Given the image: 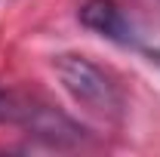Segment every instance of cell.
<instances>
[{"label": "cell", "instance_id": "obj_3", "mask_svg": "<svg viewBox=\"0 0 160 157\" xmlns=\"http://www.w3.org/2000/svg\"><path fill=\"white\" fill-rule=\"evenodd\" d=\"M6 108H9V93H0V120H6Z\"/></svg>", "mask_w": 160, "mask_h": 157}, {"label": "cell", "instance_id": "obj_2", "mask_svg": "<svg viewBox=\"0 0 160 157\" xmlns=\"http://www.w3.org/2000/svg\"><path fill=\"white\" fill-rule=\"evenodd\" d=\"M77 19H80L83 28H89V31H96L102 37L114 40V43H123V46L136 43L132 25H129V19L123 16V9L114 0H86L80 6Z\"/></svg>", "mask_w": 160, "mask_h": 157}, {"label": "cell", "instance_id": "obj_4", "mask_svg": "<svg viewBox=\"0 0 160 157\" xmlns=\"http://www.w3.org/2000/svg\"><path fill=\"white\" fill-rule=\"evenodd\" d=\"M148 56H151V62H154V65H160V46H157V49H151Z\"/></svg>", "mask_w": 160, "mask_h": 157}, {"label": "cell", "instance_id": "obj_1", "mask_svg": "<svg viewBox=\"0 0 160 157\" xmlns=\"http://www.w3.org/2000/svg\"><path fill=\"white\" fill-rule=\"evenodd\" d=\"M52 71L59 77L62 89L83 105L89 114H99L105 120H117L123 111V96H120L117 83L102 71L96 62L77 53H62L52 59Z\"/></svg>", "mask_w": 160, "mask_h": 157}]
</instances>
